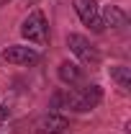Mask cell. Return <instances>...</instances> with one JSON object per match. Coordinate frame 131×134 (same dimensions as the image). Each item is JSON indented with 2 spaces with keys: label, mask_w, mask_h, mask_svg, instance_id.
Wrapping results in <instances>:
<instances>
[{
  "label": "cell",
  "mask_w": 131,
  "mask_h": 134,
  "mask_svg": "<svg viewBox=\"0 0 131 134\" xmlns=\"http://www.w3.org/2000/svg\"><path fill=\"white\" fill-rule=\"evenodd\" d=\"M108 75H111V80L116 83V88H118L121 96H129L131 93V70L126 65H111L108 67Z\"/></svg>",
  "instance_id": "obj_9"
},
{
  "label": "cell",
  "mask_w": 131,
  "mask_h": 134,
  "mask_svg": "<svg viewBox=\"0 0 131 134\" xmlns=\"http://www.w3.org/2000/svg\"><path fill=\"white\" fill-rule=\"evenodd\" d=\"M8 116H10V111H8V108L3 106V100H0V124H3V121H8Z\"/></svg>",
  "instance_id": "obj_10"
},
{
  "label": "cell",
  "mask_w": 131,
  "mask_h": 134,
  "mask_svg": "<svg viewBox=\"0 0 131 134\" xmlns=\"http://www.w3.org/2000/svg\"><path fill=\"white\" fill-rule=\"evenodd\" d=\"M72 5H75V13L77 18L82 21V26H87L90 31L95 34H103V21H100V5L98 0H72Z\"/></svg>",
  "instance_id": "obj_4"
},
{
  "label": "cell",
  "mask_w": 131,
  "mask_h": 134,
  "mask_svg": "<svg viewBox=\"0 0 131 134\" xmlns=\"http://www.w3.org/2000/svg\"><path fill=\"white\" fill-rule=\"evenodd\" d=\"M8 3H10V0H0V8H3V5H8Z\"/></svg>",
  "instance_id": "obj_11"
},
{
  "label": "cell",
  "mask_w": 131,
  "mask_h": 134,
  "mask_svg": "<svg viewBox=\"0 0 131 134\" xmlns=\"http://www.w3.org/2000/svg\"><path fill=\"white\" fill-rule=\"evenodd\" d=\"M103 98H105L103 88L98 83H87V85H72L64 93H57L54 103L72 111V114H90L103 103Z\"/></svg>",
  "instance_id": "obj_1"
},
{
  "label": "cell",
  "mask_w": 131,
  "mask_h": 134,
  "mask_svg": "<svg viewBox=\"0 0 131 134\" xmlns=\"http://www.w3.org/2000/svg\"><path fill=\"white\" fill-rule=\"evenodd\" d=\"M100 21H103V29H111L116 34L129 31V13L121 5H103L100 8Z\"/></svg>",
  "instance_id": "obj_7"
},
{
  "label": "cell",
  "mask_w": 131,
  "mask_h": 134,
  "mask_svg": "<svg viewBox=\"0 0 131 134\" xmlns=\"http://www.w3.org/2000/svg\"><path fill=\"white\" fill-rule=\"evenodd\" d=\"M3 59L13 67H31L41 59V52L33 47H26V44H10L3 49Z\"/></svg>",
  "instance_id": "obj_5"
},
{
  "label": "cell",
  "mask_w": 131,
  "mask_h": 134,
  "mask_svg": "<svg viewBox=\"0 0 131 134\" xmlns=\"http://www.w3.org/2000/svg\"><path fill=\"white\" fill-rule=\"evenodd\" d=\"M21 36L28 41V44H33V47H46L49 44V21H46V13L41 10V8H36V10H31L28 16L21 21Z\"/></svg>",
  "instance_id": "obj_2"
},
{
  "label": "cell",
  "mask_w": 131,
  "mask_h": 134,
  "mask_svg": "<svg viewBox=\"0 0 131 134\" xmlns=\"http://www.w3.org/2000/svg\"><path fill=\"white\" fill-rule=\"evenodd\" d=\"M67 47H69V52L80 59L82 65L87 67H98L100 62H103V54H100V49L87 39V36H82V34H67Z\"/></svg>",
  "instance_id": "obj_3"
},
{
  "label": "cell",
  "mask_w": 131,
  "mask_h": 134,
  "mask_svg": "<svg viewBox=\"0 0 131 134\" xmlns=\"http://www.w3.org/2000/svg\"><path fill=\"white\" fill-rule=\"evenodd\" d=\"M57 77H59V83L64 85H80L82 83V67L77 65V62H69V59H64V62H59V67H57Z\"/></svg>",
  "instance_id": "obj_8"
},
{
  "label": "cell",
  "mask_w": 131,
  "mask_h": 134,
  "mask_svg": "<svg viewBox=\"0 0 131 134\" xmlns=\"http://www.w3.org/2000/svg\"><path fill=\"white\" fill-rule=\"evenodd\" d=\"M33 132L36 134H67L69 132V119H67L64 114L49 111V114H44V116L36 119Z\"/></svg>",
  "instance_id": "obj_6"
}]
</instances>
